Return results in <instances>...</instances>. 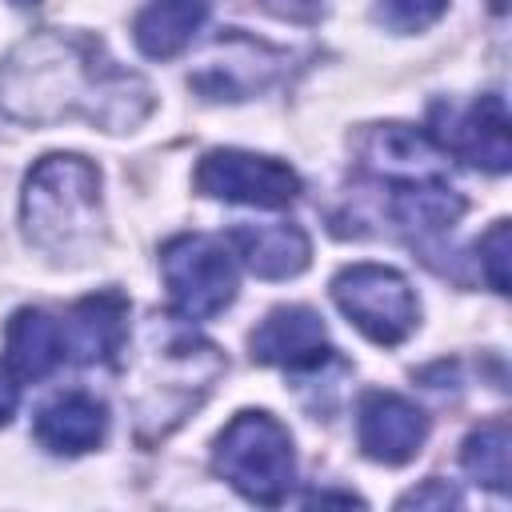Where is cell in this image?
<instances>
[{
	"instance_id": "1",
	"label": "cell",
	"mask_w": 512,
	"mask_h": 512,
	"mask_svg": "<svg viewBox=\"0 0 512 512\" xmlns=\"http://www.w3.org/2000/svg\"><path fill=\"white\" fill-rule=\"evenodd\" d=\"M0 108L24 124L84 116L108 132H128L152 112V88L120 68L100 40L44 28L4 56Z\"/></svg>"
},
{
	"instance_id": "2",
	"label": "cell",
	"mask_w": 512,
	"mask_h": 512,
	"mask_svg": "<svg viewBox=\"0 0 512 512\" xmlns=\"http://www.w3.org/2000/svg\"><path fill=\"white\" fill-rule=\"evenodd\" d=\"M24 236L52 256H84L100 236V168L72 152L40 156L20 196Z\"/></svg>"
},
{
	"instance_id": "3",
	"label": "cell",
	"mask_w": 512,
	"mask_h": 512,
	"mask_svg": "<svg viewBox=\"0 0 512 512\" xmlns=\"http://www.w3.org/2000/svg\"><path fill=\"white\" fill-rule=\"evenodd\" d=\"M212 468L256 504H284L296 480L292 436L268 412H236L216 440Z\"/></svg>"
},
{
	"instance_id": "4",
	"label": "cell",
	"mask_w": 512,
	"mask_h": 512,
	"mask_svg": "<svg viewBox=\"0 0 512 512\" xmlns=\"http://www.w3.org/2000/svg\"><path fill=\"white\" fill-rule=\"evenodd\" d=\"M160 272L184 320H212L236 300V260L216 236L192 232L168 240L160 248Z\"/></svg>"
},
{
	"instance_id": "5",
	"label": "cell",
	"mask_w": 512,
	"mask_h": 512,
	"mask_svg": "<svg viewBox=\"0 0 512 512\" xmlns=\"http://www.w3.org/2000/svg\"><path fill=\"white\" fill-rule=\"evenodd\" d=\"M336 308L372 340L400 344L412 336L420 320V300L396 268L384 264H352L332 280Z\"/></svg>"
},
{
	"instance_id": "6",
	"label": "cell",
	"mask_w": 512,
	"mask_h": 512,
	"mask_svg": "<svg viewBox=\"0 0 512 512\" xmlns=\"http://www.w3.org/2000/svg\"><path fill=\"white\" fill-rule=\"evenodd\" d=\"M196 188L224 204H252V208H288L300 196V176L272 156L240 152V148H212L196 164Z\"/></svg>"
},
{
	"instance_id": "7",
	"label": "cell",
	"mask_w": 512,
	"mask_h": 512,
	"mask_svg": "<svg viewBox=\"0 0 512 512\" xmlns=\"http://www.w3.org/2000/svg\"><path fill=\"white\" fill-rule=\"evenodd\" d=\"M432 136L444 152L460 156L464 164H476L484 172H508L512 164V140H508V108L504 96L488 92L472 108L436 104L432 108Z\"/></svg>"
},
{
	"instance_id": "8",
	"label": "cell",
	"mask_w": 512,
	"mask_h": 512,
	"mask_svg": "<svg viewBox=\"0 0 512 512\" xmlns=\"http://www.w3.org/2000/svg\"><path fill=\"white\" fill-rule=\"evenodd\" d=\"M356 436L368 460L396 468V464H408L424 448L428 416L396 392H368L356 412Z\"/></svg>"
},
{
	"instance_id": "9",
	"label": "cell",
	"mask_w": 512,
	"mask_h": 512,
	"mask_svg": "<svg viewBox=\"0 0 512 512\" xmlns=\"http://www.w3.org/2000/svg\"><path fill=\"white\" fill-rule=\"evenodd\" d=\"M252 360L260 364H276L288 372H304V368H320L332 356L324 320L304 308V304H288V308H272L264 316V324L252 332Z\"/></svg>"
},
{
	"instance_id": "10",
	"label": "cell",
	"mask_w": 512,
	"mask_h": 512,
	"mask_svg": "<svg viewBox=\"0 0 512 512\" xmlns=\"http://www.w3.org/2000/svg\"><path fill=\"white\" fill-rule=\"evenodd\" d=\"M128 336V300L108 288L84 296L64 320V352L80 364H108Z\"/></svg>"
},
{
	"instance_id": "11",
	"label": "cell",
	"mask_w": 512,
	"mask_h": 512,
	"mask_svg": "<svg viewBox=\"0 0 512 512\" xmlns=\"http://www.w3.org/2000/svg\"><path fill=\"white\" fill-rule=\"evenodd\" d=\"M360 156L392 188L396 184H420V180H444L440 152L432 148V140L424 132L408 128V124H380V128H372L364 136Z\"/></svg>"
},
{
	"instance_id": "12",
	"label": "cell",
	"mask_w": 512,
	"mask_h": 512,
	"mask_svg": "<svg viewBox=\"0 0 512 512\" xmlns=\"http://www.w3.org/2000/svg\"><path fill=\"white\" fill-rule=\"evenodd\" d=\"M228 244L264 280L300 276L312 256V244L300 224H236L228 232Z\"/></svg>"
},
{
	"instance_id": "13",
	"label": "cell",
	"mask_w": 512,
	"mask_h": 512,
	"mask_svg": "<svg viewBox=\"0 0 512 512\" xmlns=\"http://www.w3.org/2000/svg\"><path fill=\"white\" fill-rule=\"evenodd\" d=\"M108 432V408L88 392H64L36 416V440L48 452L80 456L92 452Z\"/></svg>"
},
{
	"instance_id": "14",
	"label": "cell",
	"mask_w": 512,
	"mask_h": 512,
	"mask_svg": "<svg viewBox=\"0 0 512 512\" xmlns=\"http://www.w3.org/2000/svg\"><path fill=\"white\" fill-rule=\"evenodd\" d=\"M4 352H8V368L20 380H44L68 356L64 324L44 308H20L4 328Z\"/></svg>"
},
{
	"instance_id": "15",
	"label": "cell",
	"mask_w": 512,
	"mask_h": 512,
	"mask_svg": "<svg viewBox=\"0 0 512 512\" xmlns=\"http://www.w3.org/2000/svg\"><path fill=\"white\" fill-rule=\"evenodd\" d=\"M208 12H212V0H148L132 24L136 48L152 60H168L196 36Z\"/></svg>"
},
{
	"instance_id": "16",
	"label": "cell",
	"mask_w": 512,
	"mask_h": 512,
	"mask_svg": "<svg viewBox=\"0 0 512 512\" xmlns=\"http://www.w3.org/2000/svg\"><path fill=\"white\" fill-rule=\"evenodd\" d=\"M392 212L404 228H412L420 236H436V232H448L464 216V196L456 188H448V180L396 184Z\"/></svg>"
},
{
	"instance_id": "17",
	"label": "cell",
	"mask_w": 512,
	"mask_h": 512,
	"mask_svg": "<svg viewBox=\"0 0 512 512\" xmlns=\"http://www.w3.org/2000/svg\"><path fill=\"white\" fill-rule=\"evenodd\" d=\"M468 476L492 492H504L508 480H512V436H508V424L504 420H492V424H480L468 440H464V452H460Z\"/></svg>"
},
{
	"instance_id": "18",
	"label": "cell",
	"mask_w": 512,
	"mask_h": 512,
	"mask_svg": "<svg viewBox=\"0 0 512 512\" xmlns=\"http://www.w3.org/2000/svg\"><path fill=\"white\" fill-rule=\"evenodd\" d=\"M444 8H448V0H380L376 16L392 32H420L432 20H440Z\"/></svg>"
},
{
	"instance_id": "19",
	"label": "cell",
	"mask_w": 512,
	"mask_h": 512,
	"mask_svg": "<svg viewBox=\"0 0 512 512\" xmlns=\"http://www.w3.org/2000/svg\"><path fill=\"white\" fill-rule=\"evenodd\" d=\"M508 252H512L508 220H496V224L480 236V244H476L480 272H484V280H488L496 292H508Z\"/></svg>"
},
{
	"instance_id": "20",
	"label": "cell",
	"mask_w": 512,
	"mask_h": 512,
	"mask_svg": "<svg viewBox=\"0 0 512 512\" xmlns=\"http://www.w3.org/2000/svg\"><path fill=\"white\" fill-rule=\"evenodd\" d=\"M400 504H416V508H428V504H436V508H448V504H460V496H456L448 484H440V480H428L424 488L408 492Z\"/></svg>"
},
{
	"instance_id": "21",
	"label": "cell",
	"mask_w": 512,
	"mask_h": 512,
	"mask_svg": "<svg viewBox=\"0 0 512 512\" xmlns=\"http://www.w3.org/2000/svg\"><path fill=\"white\" fill-rule=\"evenodd\" d=\"M16 400H20V392H16L12 376L0 368V424H8V420H12V412H16Z\"/></svg>"
},
{
	"instance_id": "22",
	"label": "cell",
	"mask_w": 512,
	"mask_h": 512,
	"mask_svg": "<svg viewBox=\"0 0 512 512\" xmlns=\"http://www.w3.org/2000/svg\"><path fill=\"white\" fill-rule=\"evenodd\" d=\"M16 8H32V4H40V0H12Z\"/></svg>"
}]
</instances>
